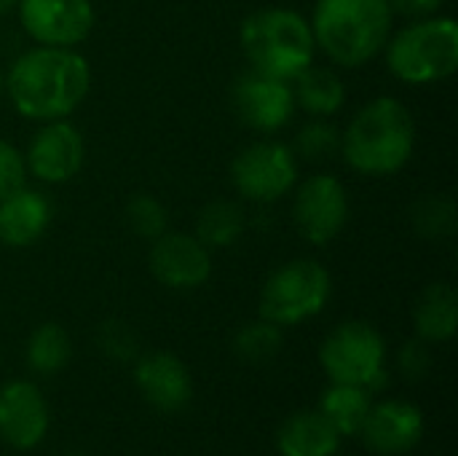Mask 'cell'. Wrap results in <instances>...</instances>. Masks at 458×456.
<instances>
[{"label": "cell", "mask_w": 458, "mask_h": 456, "mask_svg": "<svg viewBox=\"0 0 458 456\" xmlns=\"http://www.w3.org/2000/svg\"><path fill=\"white\" fill-rule=\"evenodd\" d=\"M91 89V65L75 48L32 46L3 73V91L21 118L46 124L70 118Z\"/></svg>", "instance_id": "6da1fadb"}, {"label": "cell", "mask_w": 458, "mask_h": 456, "mask_svg": "<svg viewBox=\"0 0 458 456\" xmlns=\"http://www.w3.org/2000/svg\"><path fill=\"white\" fill-rule=\"evenodd\" d=\"M330 296L333 277L327 266L314 258H293L266 277L258 312L279 328H293L317 317Z\"/></svg>", "instance_id": "8992f818"}, {"label": "cell", "mask_w": 458, "mask_h": 456, "mask_svg": "<svg viewBox=\"0 0 458 456\" xmlns=\"http://www.w3.org/2000/svg\"><path fill=\"white\" fill-rule=\"evenodd\" d=\"M24 357H27V366L40 376H54V374L64 371L72 357L70 333L56 323L38 325L27 339Z\"/></svg>", "instance_id": "603a6c76"}, {"label": "cell", "mask_w": 458, "mask_h": 456, "mask_svg": "<svg viewBox=\"0 0 458 456\" xmlns=\"http://www.w3.org/2000/svg\"><path fill=\"white\" fill-rule=\"evenodd\" d=\"M309 24L317 51L354 70L384 54L394 32V11L389 0H317Z\"/></svg>", "instance_id": "3957f363"}, {"label": "cell", "mask_w": 458, "mask_h": 456, "mask_svg": "<svg viewBox=\"0 0 458 456\" xmlns=\"http://www.w3.org/2000/svg\"><path fill=\"white\" fill-rule=\"evenodd\" d=\"M282 344H284L282 328L263 317L255 323H247L233 336V352L244 363H268L282 352Z\"/></svg>", "instance_id": "d4e9b609"}, {"label": "cell", "mask_w": 458, "mask_h": 456, "mask_svg": "<svg viewBox=\"0 0 458 456\" xmlns=\"http://www.w3.org/2000/svg\"><path fill=\"white\" fill-rule=\"evenodd\" d=\"M21 156L27 177L46 185H62L81 172L86 159V142L78 126L67 118L46 121L35 129Z\"/></svg>", "instance_id": "7c38bea8"}, {"label": "cell", "mask_w": 458, "mask_h": 456, "mask_svg": "<svg viewBox=\"0 0 458 456\" xmlns=\"http://www.w3.org/2000/svg\"><path fill=\"white\" fill-rule=\"evenodd\" d=\"M360 435L376 454H408L424 438V414L408 400H381L370 406Z\"/></svg>", "instance_id": "9a60e30c"}, {"label": "cell", "mask_w": 458, "mask_h": 456, "mask_svg": "<svg viewBox=\"0 0 458 456\" xmlns=\"http://www.w3.org/2000/svg\"><path fill=\"white\" fill-rule=\"evenodd\" d=\"M456 202L445 194H424L411 210L413 231L427 242L451 239L456 234Z\"/></svg>", "instance_id": "cb8c5ba5"}, {"label": "cell", "mask_w": 458, "mask_h": 456, "mask_svg": "<svg viewBox=\"0 0 458 456\" xmlns=\"http://www.w3.org/2000/svg\"><path fill=\"white\" fill-rule=\"evenodd\" d=\"M349 212H352L349 191L330 172H317L306 177L293 199L295 228L314 247L330 245L346 228Z\"/></svg>", "instance_id": "9c48e42d"}, {"label": "cell", "mask_w": 458, "mask_h": 456, "mask_svg": "<svg viewBox=\"0 0 458 456\" xmlns=\"http://www.w3.org/2000/svg\"><path fill=\"white\" fill-rule=\"evenodd\" d=\"M397 366H400L403 376H408L411 382L424 379V376L429 374V368H432V352H429V344H427V341H421V339L408 341V344L400 349Z\"/></svg>", "instance_id": "f546056e"}, {"label": "cell", "mask_w": 458, "mask_h": 456, "mask_svg": "<svg viewBox=\"0 0 458 456\" xmlns=\"http://www.w3.org/2000/svg\"><path fill=\"white\" fill-rule=\"evenodd\" d=\"M338 449L341 435L319 411H301L290 417L276 435L279 456H335Z\"/></svg>", "instance_id": "ac0fdd59"}, {"label": "cell", "mask_w": 458, "mask_h": 456, "mask_svg": "<svg viewBox=\"0 0 458 456\" xmlns=\"http://www.w3.org/2000/svg\"><path fill=\"white\" fill-rule=\"evenodd\" d=\"M97 341H99V349L110 357V360H118V363H129V360H137L140 357V339L137 333L121 323V320H110L99 328L97 333Z\"/></svg>", "instance_id": "83f0119b"}, {"label": "cell", "mask_w": 458, "mask_h": 456, "mask_svg": "<svg viewBox=\"0 0 458 456\" xmlns=\"http://www.w3.org/2000/svg\"><path fill=\"white\" fill-rule=\"evenodd\" d=\"M295 105L306 110L311 118H333L346 105V86L341 75L330 67L309 65L293 81Z\"/></svg>", "instance_id": "ffe728a7"}, {"label": "cell", "mask_w": 458, "mask_h": 456, "mask_svg": "<svg viewBox=\"0 0 458 456\" xmlns=\"http://www.w3.org/2000/svg\"><path fill=\"white\" fill-rule=\"evenodd\" d=\"M239 46L250 62V70L282 81H293L298 73L314 65L317 56V43L309 19L282 5L250 13L242 22Z\"/></svg>", "instance_id": "277c9868"}, {"label": "cell", "mask_w": 458, "mask_h": 456, "mask_svg": "<svg viewBox=\"0 0 458 456\" xmlns=\"http://www.w3.org/2000/svg\"><path fill=\"white\" fill-rule=\"evenodd\" d=\"M51 226V202L46 194L21 185L0 202V245L30 247Z\"/></svg>", "instance_id": "e0dca14e"}, {"label": "cell", "mask_w": 458, "mask_h": 456, "mask_svg": "<svg viewBox=\"0 0 458 456\" xmlns=\"http://www.w3.org/2000/svg\"><path fill=\"white\" fill-rule=\"evenodd\" d=\"M319 366L335 384H357L376 392L386 384V341L365 320L341 323L322 341Z\"/></svg>", "instance_id": "52a82bcc"}, {"label": "cell", "mask_w": 458, "mask_h": 456, "mask_svg": "<svg viewBox=\"0 0 458 456\" xmlns=\"http://www.w3.org/2000/svg\"><path fill=\"white\" fill-rule=\"evenodd\" d=\"M0 91H3V73H0Z\"/></svg>", "instance_id": "d6a6232c"}, {"label": "cell", "mask_w": 458, "mask_h": 456, "mask_svg": "<svg viewBox=\"0 0 458 456\" xmlns=\"http://www.w3.org/2000/svg\"><path fill=\"white\" fill-rule=\"evenodd\" d=\"M370 406H373L370 390L357 387V384L330 382V387L322 392L319 414L338 430L341 438H346V435H360Z\"/></svg>", "instance_id": "44dd1931"}, {"label": "cell", "mask_w": 458, "mask_h": 456, "mask_svg": "<svg viewBox=\"0 0 458 456\" xmlns=\"http://www.w3.org/2000/svg\"><path fill=\"white\" fill-rule=\"evenodd\" d=\"M298 161H325L338 156L341 151V129L330 118H311L306 126H301L295 145H293Z\"/></svg>", "instance_id": "484cf974"}, {"label": "cell", "mask_w": 458, "mask_h": 456, "mask_svg": "<svg viewBox=\"0 0 458 456\" xmlns=\"http://www.w3.org/2000/svg\"><path fill=\"white\" fill-rule=\"evenodd\" d=\"M21 185H27V167H24V156L21 151L8 142L0 140V202L19 191Z\"/></svg>", "instance_id": "f1b7e54d"}, {"label": "cell", "mask_w": 458, "mask_h": 456, "mask_svg": "<svg viewBox=\"0 0 458 456\" xmlns=\"http://www.w3.org/2000/svg\"><path fill=\"white\" fill-rule=\"evenodd\" d=\"M148 269L164 288L196 290L212 277V250L188 231H164L150 242Z\"/></svg>", "instance_id": "4fadbf2b"}, {"label": "cell", "mask_w": 458, "mask_h": 456, "mask_svg": "<svg viewBox=\"0 0 458 456\" xmlns=\"http://www.w3.org/2000/svg\"><path fill=\"white\" fill-rule=\"evenodd\" d=\"M16 3H19V0H0V19L8 16V13H13V11H16Z\"/></svg>", "instance_id": "1f68e13d"}, {"label": "cell", "mask_w": 458, "mask_h": 456, "mask_svg": "<svg viewBox=\"0 0 458 456\" xmlns=\"http://www.w3.org/2000/svg\"><path fill=\"white\" fill-rule=\"evenodd\" d=\"M16 16L35 46H81L97 22L91 0H19Z\"/></svg>", "instance_id": "30bf717a"}, {"label": "cell", "mask_w": 458, "mask_h": 456, "mask_svg": "<svg viewBox=\"0 0 458 456\" xmlns=\"http://www.w3.org/2000/svg\"><path fill=\"white\" fill-rule=\"evenodd\" d=\"M413 328L427 344H448L458 331V296L448 282H432L416 301Z\"/></svg>", "instance_id": "d6986e66"}, {"label": "cell", "mask_w": 458, "mask_h": 456, "mask_svg": "<svg viewBox=\"0 0 458 456\" xmlns=\"http://www.w3.org/2000/svg\"><path fill=\"white\" fill-rule=\"evenodd\" d=\"M134 384L140 395L164 414L182 411L191 403L193 382L185 363L172 352H150L134 363Z\"/></svg>", "instance_id": "2e32d148"}, {"label": "cell", "mask_w": 458, "mask_h": 456, "mask_svg": "<svg viewBox=\"0 0 458 456\" xmlns=\"http://www.w3.org/2000/svg\"><path fill=\"white\" fill-rule=\"evenodd\" d=\"M416 153V118L397 97L365 102L341 132L338 156L365 177H389L405 169Z\"/></svg>", "instance_id": "7a4b0ae2"}, {"label": "cell", "mask_w": 458, "mask_h": 456, "mask_svg": "<svg viewBox=\"0 0 458 456\" xmlns=\"http://www.w3.org/2000/svg\"><path fill=\"white\" fill-rule=\"evenodd\" d=\"M448 0H389L392 11L408 19H424L432 13H440Z\"/></svg>", "instance_id": "4dcf8cb0"}, {"label": "cell", "mask_w": 458, "mask_h": 456, "mask_svg": "<svg viewBox=\"0 0 458 456\" xmlns=\"http://www.w3.org/2000/svg\"><path fill=\"white\" fill-rule=\"evenodd\" d=\"M389 73L411 86L448 81L458 70V24L454 16L432 13L411 19L384 46Z\"/></svg>", "instance_id": "5b68a950"}, {"label": "cell", "mask_w": 458, "mask_h": 456, "mask_svg": "<svg viewBox=\"0 0 458 456\" xmlns=\"http://www.w3.org/2000/svg\"><path fill=\"white\" fill-rule=\"evenodd\" d=\"M126 226L134 237L153 242L164 231H169V212L153 194H134L126 204Z\"/></svg>", "instance_id": "4316f807"}, {"label": "cell", "mask_w": 458, "mask_h": 456, "mask_svg": "<svg viewBox=\"0 0 458 456\" xmlns=\"http://www.w3.org/2000/svg\"><path fill=\"white\" fill-rule=\"evenodd\" d=\"M231 105L236 118L258 134H276L298 110L293 83L258 70H247L236 78L231 89Z\"/></svg>", "instance_id": "8fae6325"}, {"label": "cell", "mask_w": 458, "mask_h": 456, "mask_svg": "<svg viewBox=\"0 0 458 456\" xmlns=\"http://www.w3.org/2000/svg\"><path fill=\"white\" fill-rule=\"evenodd\" d=\"M233 191L252 204H274L298 183V156L279 140H258L231 161Z\"/></svg>", "instance_id": "ba28073f"}, {"label": "cell", "mask_w": 458, "mask_h": 456, "mask_svg": "<svg viewBox=\"0 0 458 456\" xmlns=\"http://www.w3.org/2000/svg\"><path fill=\"white\" fill-rule=\"evenodd\" d=\"M67 456H81V454H67Z\"/></svg>", "instance_id": "836d02e7"}, {"label": "cell", "mask_w": 458, "mask_h": 456, "mask_svg": "<svg viewBox=\"0 0 458 456\" xmlns=\"http://www.w3.org/2000/svg\"><path fill=\"white\" fill-rule=\"evenodd\" d=\"M48 403L38 384L16 379L0 387V438L16 449H35L48 433Z\"/></svg>", "instance_id": "5bb4252c"}, {"label": "cell", "mask_w": 458, "mask_h": 456, "mask_svg": "<svg viewBox=\"0 0 458 456\" xmlns=\"http://www.w3.org/2000/svg\"><path fill=\"white\" fill-rule=\"evenodd\" d=\"M244 228H247L244 207L231 199H215L199 210L193 237L209 250H223V247L236 245Z\"/></svg>", "instance_id": "7402d4cb"}]
</instances>
